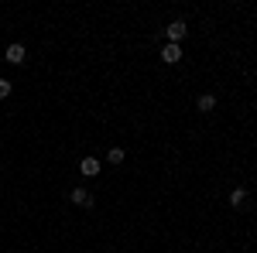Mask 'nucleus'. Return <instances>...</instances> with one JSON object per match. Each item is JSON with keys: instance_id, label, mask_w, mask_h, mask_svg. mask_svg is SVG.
Returning <instances> with one entry per match:
<instances>
[{"instance_id": "2", "label": "nucleus", "mask_w": 257, "mask_h": 253, "mask_svg": "<svg viewBox=\"0 0 257 253\" xmlns=\"http://www.w3.org/2000/svg\"><path fill=\"white\" fill-rule=\"evenodd\" d=\"M4 59L11 62V65H24V62H28V48L14 41V45H7V52H4Z\"/></svg>"}, {"instance_id": "8", "label": "nucleus", "mask_w": 257, "mask_h": 253, "mask_svg": "<svg viewBox=\"0 0 257 253\" xmlns=\"http://www.w3.org/2000/svg\"><path fill=\"white\" fill-rule=\"evenodd\" d=\"M106 164H123V147H110L106 151Z\"/></svg>"}, {"instance_id": "4", "label": "nucleus", "mask_w": 257, "mask_h": 253, "mask_svg": "<svg viewBox=\"0 0 257 253\" xmlns=\"http://www.w3.org/2000/svg\"><path fill=\"white\" fill-rule=\"evenodd\" d=\"M69 198H72V205H82V209H89V205H93V192H89V188H72Z\"/></svg>"}, {"instance_id": "9", "label": "nucleus", "mask_w": 257, "mask_h": 253, "mask_svg": "<svg viewBox=\"0 0 257 253\" xmlns=\"http://www.w3.org/2000/svg\"><path fill=\"white\" fill-rule=\"evenodd\" d=\"M11 89H14V86H11L7 79H0V99H7V96H11Z\"/></svg>"}, {"instance_id": "5", "label": "nucleus", "mask_w": 257, "mask_h": 253, "mask_svg": "<svg viewBox=\"0 0 257 253\" xmlns=\"http://www.w3.org/2000/svg\"><path fill=\"white\" fill-rule=\"evenodd\" d=\"M99 168H103V164H99L96 157H82V161H79V171H82L86 178H96V175H99Z\"/></svg>"}, {"instance_id": "7", "label": "nucleus", "mask_w": 257, "mask_h": 253, "mask_svg": "<svg viewBox=\"0 0 257 253\" xmlns=\"http://www.w3.org/2000/svg\"><path fill=\"white\" fill-rule=\"evenodd\" d=\"M243 202H247V188L240 185V188L230 192V205H233V209H243Z\"/></svg>"}, {"instance_id": "6", "label": "nucleus", "mask_w": 257, "mask_h": 253, "mask_svg": "<svg viewBox=\"0 0 257 253\" xmlns=\"http://www.w3.org/2000/svg\"><path fill=\"white\" fill-rule=\"evenodd\" d=\"M196 110L199 113H213V110H216V96H213V93H202V96L196 99Z\"/></svg>"}, {"instance_id": "1", "label": "nucleus", "mask_w": 257, "mask_h": 253, "mask_svg": "<svg viewBox=\"0 0 257 253\" xmlns=\"http://www.w3.org/2000/svg\"><path fill=\"white\" fill-rule=\"evenodd\" d=\"M185 35H189V24H185V21H172V24L165 28V41H168V45L185 41Z\"/></svg>"}, {"instance_id": "3", "label": "nucleus", "mask_w": 257, "mask_h": 253, "mask_svg": "<svg viewBox=\"0 0 257 253\" xmlns=\"http://www.w3.org/2000/svg\"><path fill=\"white\" fill-rule=\"evenodd\" d=\"M161 62H165V65H178V62H182V45H168V41H165Z\"/></svg>"}]
</instances>
